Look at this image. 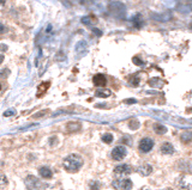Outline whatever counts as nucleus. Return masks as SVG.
Instances as JSON below:
<instances>
[{"label":"nucleus","instance_id":"f257e3e1","mask_svg":"<svg viewBox=\"0 0 192 190\" xmlns=\"http://www.w3.org/2000/svg\"><path fill=\"white\" fill-rule=\"evenodd\" d=\"M83 164H84V160H83L82 157L79 154H77V153H72V154H70V156H67L64 159L62 166L67 172L73 173V172H77L78 170H81Z\"/></svg>","mask_w":192,"mask_h":190},{"label":"nucleus","instance_id":"f03ea898","mask_svg":"<svg viewBox=\"0 0 192 190\" xmlns=\"http://www.w3.org/2000/svg\"><path fill=\"white\" fill-rule=\"evenodd\" d=\"M154 140L150 139V138H143L141 139V141L138 142V148L142 153H148L150 152L151 149L154 148Z\"/></svg>","mask_w":192,"mask_h":190},{"label":"nucleus","instance_id":"7ed1b4c3","mask_svg":"<svg viewBox=\"0 0 192 190\" xmlns=\"http://www.w3.org/2000/svg\"><path fill=\"white\" fill-rule=\"evenodd\" d=\"M110 156H112V158H113L114 160H117V162L123 160L124 158L127 156V149H126L125 146H121V145H120V146H117V147L113 148Z\"/></svg>","mask_w":192,"mask_h":190},{"label":"nucleus","instance_id":"20e7f679","mask_svg":"<svg viewBox=\"0 0 192 190\" xmlns=\"http://www.w3.org/2000/svg\"><path fill=\"white\" fill-rule=\"evenodd\" d=\"M113 188L117 190H131L132 189V181L131 179H117L113 182Z\"/></svg>","mask_w":192,"mask_h":190},{"label":"nucleus","instance_id":"39448f33","mask_svg":"<svg viewBox=\"0 0 192 190\" xmlns=\"http://www.w3.org/2000/svg\"><path fill=\"white\" fill-rule=\"evenodd\" d=\"M25 184L29 190H39L41 188V182L35 176H28L25 179Z\"/></svg>","mask_w":192,"mask_h":190},{"label":"nucleus","instance_id":"423d86ee","mask_svg":"<svg viewBox=\"0 0 192 190\" xmlns=\"http://www.w3.org/2000/svg\"><path fill=\"white\" fill-rule=\"evenodd\" d=\"M132 172V168L129 164H120L114 169V173L117 176H123V175H130Z\"/></svg>","mask_w":192,"mask_h":190},{"label":"nucleus","instance_id":"0eeeda50","mask_svg":"<svg viewBox=\"0 0 192 190\" xmlns=\"http://www.w3.org/2000/svg\"><path fill=\"white\" fill-rule=\"evenodd\" d=\"M93 82H94V85L97 86V88H103L107 84V78L103 74H96L93 78Z\"/></svg>","mask_w":192,"mask_h":190},{"label":"nucleus","instance_id":"6e6552de","mask_svg":"<svg viewBox=\"0 0 192 190\" xmlns=\"http://www.w3.org/2000/svg\"><path fill=\"white\" fill-rule=\"evenodd\" d=\"M137 172L141 175V176H149L151 172H152V168L149 164H142L141 166H138Z\"/></svg>","mask_w":192,"mask_h":190},{"label":"nucleus","instance_id":"1a4fd4ad","mask_svg":"<svg viewBox=\"0 0 192 190\" xmlns=\"http://www.w3.org/2000/svg\"><path fill=\"white\" fill-rule=\"evenodd\" d=\"M161 152L163 154L171 156V154L174 153V146L171 142H162V145H161Z\"/></svg>","mask_w":192,"mask_h":190},{"label":"nucleus","instance_id":"9d476101","mask_svg":"<svg viewBox=\"0 0 192 190\" xmlns=\"http://www.w3.org/2000/svg\"><path fill=\"white\" fill-rule=\"evenodd\" d=\"M39 173H40V176H41L42 178H46V179L52 178V176H53L52 170L49 169L48 166H42V168H40V169H39Z\"/></svg>","mask_w":192,"mask_h":190},{"label":"nucleus","instance_id":"9b49d317","mask_svg":"<svg viewBox=\"0 0 192 190\" xmlns=\"http://www.w3.org/2000/svg\"><path fill=\"white\" fill-rule=\"evenodd\" d=\"M81 128H82V124L79 122H70L66 126V129H67V132H70V133H76V132H78Z\"/></svg>","mask_w":192,"mask_h":190},{"label":"nucleus","instance_id":"f8f14e48","mask_svg":"<svg viewBox=\"0 0 192 190\" xmlns=\"http://www.w3.org/2000/svg\"><path fill=\"white\" fill-rule=\"evenodd\" d=\"M154 130L158 135H163V134L167 133V128H166L165 126H162V124H158V123L154 124Z\"/></svg>","mask_w":192,"mask_h":190},{"label":"nucleus","instance_id":"ddd939ff","mask_svg":"<svg viewBox=\"0 0 192 190\" xmlns=\"http://www.w3.org/2000/svg\"><path fill=\"white\" fill-rule=\"evenodd\" d=\"M110 92L109 90H97L95 92V96L96 97H99V98H107V97H109L110 96Z\"/></svg>","mask_w":192,"mask_h":190},{"label":"nucleus","instance_id":"4468645a","mask_svg":"<svg viewBox=\"0 0 192 190\" xmlns=\"http://www.w3.org/2000/svg\"><path fill=\"white\" fill-rule=\"evenodd\" d=\"M113 135L110 134V133H106V134H103L102 136H101V140H102L104 143H112L113 142Z\"/></svg>","mask_w":192,"mask_h":190},{"label":"nucleus","instance_id":"2eb2a0df","mask_svg":"<svg viewBox=\"0 0 192 190\" xmlns=\"http://www.w3.org/2000/svg\"><path fill=\"white\" fill-rule=\"evenodd\" d=\"M181 141L184 143H190L191 142V133L187 132V133H183L181 134Z\"/></svg>","mask_w":192,"mask_h":190},{"label":"nucleus","instance_id":"dca6fc26","mask_svg":"<svg viewBox=\"0 0 192 190\" xmlns=\"http://www.w3.org/2000/svg\"><path fill=\"white\" fill-rule=\"evenodd\" d=\"M129 127L132 130H136V129L139 128V122H138L137 120H131L130 122H129Z\"/></svg>","mask_w":192,"mask_h":190},{"label":"nucleus","instance_id":"f3484780","mask_svg":"<svg viewBox=\"0 0 192 190\" xmlns=\"http://www.w3.org/2000/svg\"><path fill=\"white\" fill-rule=\"evenodd\" d=\"M48 110H42V111H40V112H36L34 116H33V118H40V117H43L45 115H48Z\"/></svg>","mask_w":192,"mask_h":190},{"label":"nucleus","instance_id":"a211bd4d","mask_svg":"<svg viewBox=\"0 0 192 190\" xmlns=\"http://www.w3.org/2000/svg\"><path fill=\"white\" fill-rule=\"evenodd\" d=\"M8 183L7 182V178L5 175H0V188H3V187H5L6 184Z\"/></svg>","mask_w":192,"mask_h":190},{"label":"nucleus","instance_id":"6ab92c4d","mask_svg":"<svg viewBox=\"0 0 192 190\" xmlns=\"http://www.w3.org/2000/svg\"><path fill=\"white\" fill-rule=\"evenodd\" d=\"M132 61H133V63H135V65H137V66H143V65H144V61H143V60H141L138 56H135V58L132 59Z\"/></svg>","mask_w":192,"mask_h":190},{"label":"nucleus","instance_id":"aec40b11","mask_svg":"<svg viewBox=\"0 0 192 190\" xmlns=\"http://www.w3.org/2000/svg\"><path fill=\"white\" fill-rule=\"evenodd\" d=\"M100 183L99 182H91L90 183V190H100Z\"/></svg>","mask_w":192,"mask_h":190},{"label":"nucleus","instance_id":"412c9836","mask_svg":"<svg viewBox=\"0 0 192 190\" xmlns=\"http://www.w3.org/2000/svg\"><path fill=\"white\" fill-rule=\"evenodd\" d=\"M14 114H16V111H14L13 109H12V110H11V109H8V110H6V111L4 112V116H5V117H10V116L14 115Z\"/></svg>","mask_w":192,"mask_h":190},{"label":"nucleus","instance_id":"4be33fe9","mask_svg":"<svg viewBox=\"0 0 192 190\" xmlns=\"http://www.w3.org/2000/svg\"><path fill=\"white\" fill-rule=\"evenodd\" d=\"M121 142H124V143H127V145H131L132 143V140H131V138L130 136H124L123 139H121Z\"/></svg>","mask_w":192,"mask_h":190},{"label":"nucleus","instance_id":"5701e85b","mask_svg":"<svg viewBox=\"0 0 192 190\" xmlns=\"http://www.w3.org/2000/svg\"><path fill=\"white\" fill-rule=\"evenodd\" d=\"M7 74H8V69H5V71H4V72H1V71H0V75H1V77H4V78H6L7 77Z\"/></svg>","mask_w":192,"mask_h":190},{"label":"nucleus","instance_id":"b1692460","mask_svg":"<svg viewBox=\"0 0 192 190\" xmlns=\"http://www.w3.org/2000/svg\"><path fill=\"white\" fill-rule=\"evenodd\" d=\"M131 84H132L133 86H137L138 84H139V78H136V79H133V80L131 82Z\"/></svg>","mask_w":192,"mask_h":190},{"label":"nucleus","instance_id":"393cba45","mask_svg":"<svg viewBox=\"0 0 192 190\" xmlns=\"http://www.w3.org/2000/svg\"><path fill=\"white\" fill-rule=\"evenodd\" d=\"M125 103H127V104H133V103H136V99H127V101H125Z\"/></svg>","mask_w":192,"mask_h":190},{"label":"nucleus","instance_id":"a878e982","mask_svg":"<svg viewBox=\"0 0 192 190\" xmlns=\"http://www.w3.org/2000/svg\"><path fill=\"white\" fill-rule=\"evenodd\" d=\"M93 30H94V32H95L96 35H99V36H101V35H102V32H101L100 30H96V29H93Z\"/></svg>","mask_w":192,"mask_h":190},{"label":"nucleus","instance_id":"bb28decb","mask_svg":"<svg viewBox=\"0 0 192 190\" xmlns=\"http://www.w3.org/2000/svg\"><path fill=\"white\" fill-rule=\"evenodd\" d=\"M3 48V50H7V47L5 46V44H0V49Z\"/></svg>","mask_w":192,"mask_h":190},{"label":"nucleus","instance_id":"cd10ccee","mask_svg":"<svg viewBox=\"0 0 192 190\" xmlns=\"http://www.w3.org/2000/svg\"><path fill=\"white\" fill-rule=\"evenodd\" d=\"M4 61V55L0 54V65H1V62Z\"/></svg>","mask_w":192,"mask_h":190},{"label":"nucleus","instance_id":"c85d7f7f","mask_svg":"<svg viewBox=\"0 0 192 190\" xmlns=\"http://www.w3.org/2000/svg\"><path fill=\"white\" fill-rule=\"evenodd\" d=\"M5 4V0H0V5H4Z\"/></svg>","mask_w":192,"mask_h":190},{"label":"nucleus","instance_id":"c756f323","mask_svg":"<svg viewBox=\"0 0 192 190\" xmlns=\"http://www.w3.org/2000/svg\"><path fill=\"white\" fill-rule=\"evenodd\" d=\"M0 90H1V85H0Z\"/></svg>","mask_w":192,"mask_h":190}]
</instances>
